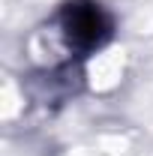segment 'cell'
<instances>
[{
    "label": "cell",
    "instance_id": "obj_1",
    "mask_svg": "<svg viewBox=\"0 0 153 156\" xmlns=\"http://www.w3.org/2000/svg\"><path fill=\"white\" fill-rule=\"evenodd\" d=\"M57 24H60V33H63V42L78 54H93L96 48H102L111 39V30H114L111 15L96 0H69V3H63Z\"/></svg>",
    "mask_w": 153,
    "mask_h": 156
}]
</instances>
